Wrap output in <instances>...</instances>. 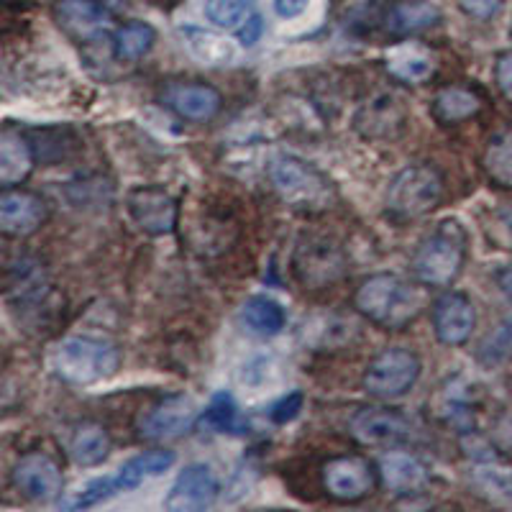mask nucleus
I'll use <instances>...</instances> for the list:
<instances>
[{
    "label": "nucleus",
    "mask_w": 512,
    "mask_h": 512,
    "mask_svg": "<svg viewBox=\"0 0 512 512\" xmlns=\"http://www.w3.org/2000/svg\"><path fill=\"white\" fill-rule=\"evenodd\" d=\"M428 287L423 282L405 280L395 272H377L354 292L356 313L384 331H402L428 308Z\"/></svg>",
    "instance_id": "nucleus-1"
},
{
    "label": "nucleus",
    "mask_w": 512,
    "mask_h": 512,
    "mask_svg": "<svg viewBox=\"0 0 512 512\" xmlns=\"http://www.w3.org/2000/svg\"><path fill=\"white\" fill-rule=\"evenodd\" d=\"M469 259V233L459 218H443L425 233L410 256V272L425 287H451Z\"/></svg>",
    "instance_id": "nucleus-2"
},
{
    "label": "nucleus",
    "mask_w": 512,
    "mask_h": 512,
    "mask_svg": "<svg viewBox=\"0 0 512 512\" xmlns=\"http://www.w3.org/2000/svg\"><path fill=\"white\" fill-rule=\"evenodd\" d=\"M269 182L287 208L305 213V216L326 213L338 200L336 185L326 172H320L315 164L300 157H290V154L274 157L269 162Z\"/></svg>",
    "instance_id": "nucleus-3"
},
{
    "label": "nucleus",
    "mask_w": 512,
    "mask_h": 512,
    "mask_svg": "<svg viewBox=\"0 0 512 512\" xmlns=\"http://www.w3.org/2000/svg\"><path fill=\"white\" fill-rule=\"evenodd\" d=\"M52 369L67 384L103 382L121 369V351L116 344L95 336H70L52 354Z\"/></svg>",
    "instance_id": "nucleus-4"
},
{
    "label": "nucleus",
    "mask_w": 512,
    "mask_h": 512,
    "mask_svg": "<svg viewBox=\"0 0 512 512\" xmlns=\"http://www.w3.org/2000/svg\"><path fill=\"white\" fill-rule=\"evenodd\" d=\"M290 269L305 290H328L349 274V254L331 236L305 233L292 249Z\"/></svg>",
    "instance_id": "nucleus-5"
},
{
    "label": "nucleus",
    "mask_w": 512,
    "mask_h": 512,
    "mask_svg": "<svg viewBox=\"0 0 512 512\" xmlns=\"http://www.w3.org/2000/svg\"><path fill=\"white\" fill-rule=\"evenodd\" d=\"M443 198V175L433 164L418 162L402 167L387 185V213L395 221L428 216Z\"/></svg>",
    "instance_id": "nucleus-6"
},
{
    "label": "nucleus",
    "mask_w": 512,
    "mask_h": 512,
    "mask_svg": "<svg viewBox=\"0 0 512 512\" xmlns=\"http://www.w3.org/2000/svg\"><path fill=\"white\" fill-rule=\"evenodd\" d=\"M423 364L413 349L387 346L364 369L361 387L374 400H400L418 384Z\"/></svg>",
    "instance_id": "nucleus-7"
},
{
    "label": "nucleus",
    "mask_w": 512,
    "mask_h": 512,
    "mask_svg": "<svg viewBox=\"0 0 512 512\" xmlns=\"http://www.w3.org/2000/svg\"><path fill=\"white\" fill-rule=\"evenodd\" d=\"M323 489L338 502H359L377 489L379 472L361 456H336L323 466Z\"/></svg>",
    "instance_id": "nucleus-8"
},
{
    "label": "nucleus",
    "mask_w": 512,
    "mask_h": 512,
    "mask_svg": "<svg viewBox=\"0 0 512 512\" xmlns=\"http://www.w3.org/2000/svg\"><path fill=\"white\" fill-rule=\"evenodd\" d=\"M49 221V205L39 192L3 187L0 195V231L8 239H29Z\"/></svg>",
    "instance_id": "nucleus-9"
},
{
    "label": "nucleus",
    "mask_w": 512,
    "mask_h": 512,
    "mask_svg": "<svg viewBox=\"0 0 512 512\" xmlns=\"http://www.w3.org/2000/svg\"><path fill=\"white\" fill-rule=\"evenodd\" d=\"M128 213L149 236H169L180 221V205L164 187L144 185L128 192Z\"/></svg>",
    "instance_id": "nucleus-10"
},
{
    "label": "nucleus",
    "mask_w": 512,
    "mask_h": 512,
    "mask_svg": "<svg viewBox=\"0 0 512 512\" xmlns=\"http://www.w3.org/2000/svg\"><path fill=\"white\" fill-rule=\"evenodd\" d=\"M221 482L208 464H187L169 487L164 507L169 512H203L216 505Z\"/></svg>",
    "instance_id": "nucleus-11"
},
{
    "label": "nucleus",
    "mask_w": 512,
    "mask_h": 512,
    "mask_svg": "<svg viewBox=\"0 0 512 512\" xmlns=\"http://www.w3.org/2000/svg\"><path fill=\"white\" fill-rule=\"evenodd\" d=\"M431 323L433 333L443 346H461L472 338L477 328V310L469 295L448 290L433 300Z\"/></svg>",
    "instance_id": "nucleus-12"
},
{
    "label": "nucleus",
    "mask_w": 512,
    "mask_h": 512,
    "mask_svg": "<svg viewBox=\"0 0 512 512\" xmlns=\"http://www.w3.org/2000/svg\"><path fill=\"white\" fill-rule=\"evenodd\" d=\"M13 487L31 502H54L62 497L64 477L57 461L47 454H26L11 472Z\"/></svg>",
    "instance_id": "nucleus-13"
},
{
    "label": "nucleus",
    "mask_w": 512,
    "mask_h": 512,
    "mask_svg": "<svg viewBox=\"0 0 512 512\" xmlns=\"http://www.w3.org/2000/svg\"><path fill=\"white\" fill-rule=\"evenodd\" d=\"M354 128L369 141H395L408 128V108L397 95L379 93L361 105Z\"/></svg>",
    "instance_id": "nucleus-14"
},
{
    "label": "nucleus",
    "mask_w": 512,
    "mask_h": 512,
    "mask_svg": "<svg viewBox=\"0 0 512 512\" xmlns=\"http://www.w3.org/2000/svg\"><path fill=\"white\" fill-rule=\"evenodd\" d=\"M195 420H198V408L190 397L169 395L141 415L139 436L146 441H172L190 431Z\"/></svg>",
    "instance_id": "nucleus-15"
},
{
    "label": "nucleus",
    "mask_w": 512,
    "mask_h": 512,
    "mask_svg": "<svg viewBox=\"0 0 512 512\" xmlns=\"http://www.w3.org/2000/svg\"><path fill=\"white\" fill-rule=\"evenodd\" d=\"M54 18L64 34L82 44L98 41L113 29V13L100 0H57Z\"/></svg>",
    "instance_id": "nucleus-16"
},
{
    "label": "nucleus",
    "mask_w": 512,
    "mask_h": 512,
    "mask_svg": "<svg viewBox=\"0 0 512 512\" xmlns=\"http://www.w3.org/2000/svg\"><path fill=\"white\" fill-rule=\"evenodd\" d=\"M351 436L364 446H395L413 438V423L390 408H364L351 418Z\"/></svg>",
    "instance_id": "nucleus-17"
},
{
    "label": "nucleus",
    "mask_w": 512,
    "mask_h": 512,
    "mask_svg": "<svg viewBox=\"0 0 512 512\" xmlns=\"http://www.w3.org/2000/svg\"><path fill=\"white\" fill-rule=\"evenodd\" d=\"M162 100L169 111H175L180 118L195 123L216 118L223 105L221 93L205 82H169L162 93Z\"/></svg>",
    "instance_id": "nucleus-18"
},
{
    "label": "nucleus",
    "mask_w": 512,
    "mask_h": 512,
    "mask_svg": "<svg viewBox=\"0 0 512 512\" xmlns=\"http://www.w3.org/2000/svg\"><path fill=\"white\" fill-rule=\"evenodd\" d=\"M377 472L384 487L397 497L423 495L431 484L428 466L408 451H387V454L379 456Z\"/></svg>",
    "instance_id": "nucleus-19"
},
{
    "label": "nucleus",
    "mask_w": 512,
    "mask_h": 512,
    "mask_svg": "<svg viewBox=\"0 0 512 512\" xmlns=\"http://www.w3.org/2000/svg\"><path fill=\"white\" fill-rule=\"evenodd\" d=\"M384 70L390 72L397 82L405 85H423L431 80L438 70L436 54L428 47H423L420 41H400L392 44L382 57Z\"/></svg>",
    "instance_id": "nucleus-20"
},
{
    "label": "nucleus",
    "mask_w": 512,
    "mask_h": 512,
    "mask_svg": "<svg viewBox=\"0 0 512 512\" xmlns=\"http://www.w3.org/2000/svg\"><path fill=\"white\" fill-rule=\"evenodd\" d=\"M36 152L26 134L6 128L0 134V185L18 187L34 172Z\"/></svg>",
    "instance_id": "nucleus-21"
},
{
    "label": "nucleus",
    "mask_w": 512,
    "mask_h": 512,
    "mask_svg": "<svg viewBox=\"0 0 512 512\" xmlns=\"http://www.w3.org/2000/svg\"><path fill=\"white\" fill-rule=\"evenodd\" d=\"M67 454L77 466H98L111 454V433L95 420H82L70 431Z\"/></svg>",
    "instance_id": "nucleus-22"
},
{
    "label": "nucleus",
    "mask_w": 512,
    "mask_h": 512,
    "mask_svg": "<svg viewBox=\"0 0 512 512\" xmlns=\"http://www.w3.org/2000/svg\"><path fill=\"white\" fill-rule=\"evenodd\" d=\"M482 111V98L472 88L464 85H448L436 93L431 103V113L441 126H456Z\"/></svg>",
    "instance_id": "nucleus-23"
},
{
    "label": "nucleus",
    "mask_w": 512,
    "mask_h": 512,
    "mask_svg": "<svg viewBox=\"0 0 512 512\" xmlns=\"http://www.w3.org/2000/svg\"><path fill=\"white\" fill-rule=\"evenodd\" d=\"M172 464H175V454L167 451V448H154V451L134 456V459H128L126 464L118 469V487H121V492L123 489L128 492V489L141 487V484L149 482V479H157L162 477L164 472H169Z\"/></svg>",
    "instance_id": "nucleus-24"
},
{
    "label": "nucleus",
    "mask_w": 512,
    "mask_h": 512,
    "mask_svg": "<svg viewBox=\"0 0 512 512\" xmlns=\"http://www.w3.org/2000/svg\"><path fill=\"white\" fill-rule=\"evenodd\" d=\"M241 320L256 336H277L287 323L285 308L267 295H251L241 305Z\"/></svg>",
    "instance_id": "nucleus-25"
},
{
    "label": "nucleus",
    "mask_w": 512,
    "mask_h": 512,
    "mask_svg": "<svg viewBox=\"0 0 512 512\" xmlns=\"http://www.w3.org/2000/svg\"><path fill=\"white\" fill-rule=\"evenodd\" d=\"M487 180L500 190H512V128H505L487 141L482 152Z\"/></svg>",
    "instance_id": "nucleus-26"
},
{
    "label": "nucleus",
    "mask_w": 512,
    "mask_h": 512,
    "mask_svg": "<svg viewBox=\"0 0 512 512\" xmlns=\"http://www.w3.org/2000/svg\"><path fill=\"white\" fill-rule=\"evenodd\" d=\"M157 31L144 21H128L113 31V57L118 62H136L152 52Z\"/></svg>",
    "instance_id": "nucleus-27"
},
{
    "label": "nucleus",
    "mask_w": 512,
    "mask_h": 512,
    "mask_svg": "<svg viewBox=\"0 0 512 512\" xmlns=\"http://www.w3.org/2000/svg\"><path fill=\"white\" fill-rule=\"evenodd\" d=\"M187 49L203 64H226L236 57V49L228 39L203 29H185Z\"/></svg>",
    "instance_id": "nucleus-28"
},
{
    "label": "nucleus",
    "mask_w": 512,
    "mask_h": 512,
    "mask_svg": "<svg viewBox=\"0 0 512 512\" xmlns=\"http://www.w3.org/2000/svg\"><path fill=\"white\" fill-rule=\"evenodd\" d=\"M477 359L484 367L495 369L512 359V315L502 318L487 336L479 341Z\"/></svg>",
    "instance_id": "nucleus-29"
},
{
    "label": "nucleus",
    "mask_w": 512,
    "mask_h": 512,
    "mask_svg": "<svg viewBox=\"0 0 512 512\" xmlns=\"http://www.w3.org/2000/svg\"><path fill=\"white\" fill-rule=\"evenodd\" d=\"M438 24V11L428 3H405V6L392 8V13L387 16V26H390L395 34H418V31L431 29Z\"/></svg>",
    "instance_id": "nucleus-30"
},
{
    "label": "nucleus",
    "mask_w": 512,
    "mask_h": 512,
    "mask_svg": "<svg viewBox=\"0 0 512 512\" xmlns=\"http://www.w3.org/2000/svg\"><path fill=\"white\" fill-rule=\"evenodd\" d=\"M203 423H208L218 433H244V428H249L244 423V418H241L233 397L226 395V392H218L213 397V402H210L203 415Z\"/></svg>",
    "instance_id": "nucleus-31"
},
{
    "label": "nucleus",
    "mask_w": 512,
    "mask_h": 512,
    "mask_svg": "<svg viewBox=\"0 0 512 512\" xmlns=\"http://www.w3.org/2000/svg\"><path fill=\"white\" fill-rule=\"evenodd\" d=\"M116 492H121L116 477H98L93 482H88L85 487H80L72 497L62 500L59 505L67 507V510H88V507L100 505V502L111 500Z\"/></svg>",
    "instance_id": "nucleus-32"
},
{
    "label": "nucleus",
    "mask_w": 512,
    "mask_h": 512,
    "mask_svg": "<svg viewBox=\"0 0 512 512\" xmlns=\"http://www.w3.org/2000/svg\"><path fill=\"white\" fill-rule=\"evenodd\" d=\"M251 13V0H205V18L218 29H236Z\"/></svg>",
    "instance_id": "nucleus-33"
},
{
    "label": "nucleus",
    "mask_w": 512,
    "mask_h": 512,
    "mask_svg": "<svg viewBox=\"0 0 512 512\" xmlns=\"http://www.w3.org/2000/svg\"><path fill=\"white\" fill-rule=\"evenodd\" d=\"M477 484L489 497H512V477L505 469H477Z\"/></svg>",
    "instance_id": "nucleus-34"
},
{
    "label": "nucleus",
    "mask_w": 512,
    "mask_h": 512,
    "mask_svg": "<svg viewBox=\"0 0 512 512\" xmlns=\"http://www.w3.org/2000/svg\"><path fill=\"white\" fill-rule=\"evenodd\" d=\"M303 402H305L303 392H290V395L282 397V400L274 405L272 413L269 415H272V420L277 425H287V423H292L297 415H300V410H303Z\"/></svg>",
    "instance_id": "nucleus-35"
},
{
    "label": "nucleus",
    "mask_w": 512,
    "mask_h": 512,
    "mask_svg": "<svg viewBox=\"0 0 512 512\" xmlns=\"http://www.w3.org/2000/svg\"><path fill=\"white\" fill-rule=\"evenodd\" d=\"M502 3L505 0H456V6L477 21H492L502 11Z\"/></svg>",
    "instance_id": "nucleus-36"
},
{
    "label": "nucleus",
    "mask_w": 512,
    "mask_h": 512,
    "mask_svg": "<svg viewBox=\"0 0 512 512\" xmlns=\"http://www.w3.org/2000/svg\"><path fill=\"white\" fill-rule=\"evenodd\" d=\"M495 82L502 98L512 105V52H505L497 57L495 64Z\"/></svg>",
    "instance_id": "nucleus-37"
},
{
    "label": "nucleus",
    "mask_w": 512,
    "mask_h": 512,
    "mask_svg": "<svg viewBox=\"0 0 512 512\" xmlns=\"http://www.w3.org/2000/svg\"><path fill=\"white\" fill-rule=\"evenodd\" d=\"M495 231H497V241H500V244L505 246V249L512 251V205H507V208L497 210Z\"/></svg>",
    "instance_id": "nucleus-38"
},
{
    "label": "nucleus",
    "mask_w": 512,
    "mask_h": 512,
    "mask_svg": "<svg viewBox=\"0 0 512 512\" xmlns=\"http://www.w3.org/2000/svg\"><path fill=\"white\" fill-rule=\"evenodd\" d=\"M308 8V0H274V11L280 18H297Z\"/></svg>",
    "instance_id": "nucleus-39"
},
{
    "label": "nucleus",
    "mask_w": 512,
    "mask_h": 512,
    "mask_svg": "<svg viewBox=\"0 0 512 512\" xmlns=\"http://www.w3.org/2000/svg\"><path fill=\"white\" fill-rule=\"evenodd\" d=\"M262 29H264L262 18H259V16H249V18H246V26H244V29H241V34H239L241 44H246V47L256 44V41H259V36H262Z\"/></svg>",
    "instance_id": "nucleus-40"
},
{
    "label": "nucleus",
    "mask_w": 512,
    "mask_h": 512,
    "mask_svg": "<svg viewBox=\"0 0 512 512\" xmlns=\"http://www.w3.org/2000/svg\"><path fill=\"white\" fill-rule=\"evenodd\" d=\"M497 443H500V448H505V451L512 454V418L500 423V428H497Z\"/></svg>",
    "instance_id": "nucleus-41"
},
{
    "label": "nucleus",
    "mask_w": 512,
    "mask_h": 512,
    "mask_svg": "<svg viewBox=\"0 0 512 512\" xmlns=\"http://www.w3.org/2000/svg\"><path fill=\"white\" fill-rule=\"evenodd\" d=\"M497 287H500L502 295L512 303V267H502L500 272H497Z\"/></svg>",
    "instance_id": "nucleus-42"
},
{
    "label": "nucleus",
    "mask_w": 512,
    "mask_h": 512,
    "mask_svg": "<svg viewBox=\"0 0 512 512\" xmlns=\"http://www.w3.org/2000/svg\"><path fill=\"white\" fill-rule=\"evenodd\" d=\"M382 3H397V0H382Z\"/></svg>",
    "instance_id": "nucleus-43"
}]
</instances>
